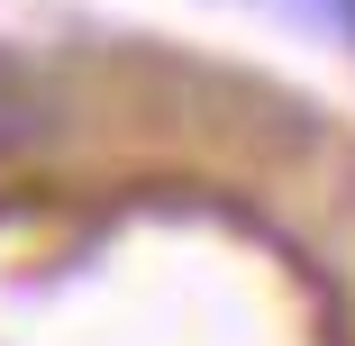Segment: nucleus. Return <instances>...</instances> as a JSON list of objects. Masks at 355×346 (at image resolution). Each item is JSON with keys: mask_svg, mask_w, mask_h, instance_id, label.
Masks as SVG:
<instances>
[{"mask_svg": "<svg viewBox=\"0 0 355 346\" xmlns=\"http://www.w3.org/2000/svg\"><path fill=\"white\" fill-rule=\"evenodd\" d=\"M337 10H346V28H355V0H337Z\"/></svg>", "mask_w": 355, "mask_h": 346, "instance_id": "1", "label": "nucleus"}]
</instances>
